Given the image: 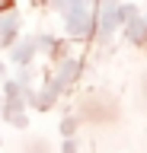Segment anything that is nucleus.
I'll return each instance as SVG.
<instances>
[{
	"label": "nucleus",
	"instance_id": "f257e3e1",
	"mask_svg": "<svg viewBox=\"0 0 147 153\" xmlns=\"http://www.w3.org/2000/svg\"><path fill=\"white\" fill-rule=\"evenodd\" d=\"M0 7H10V0H0Z\"/></svg>",
	"mask_w": 147,
	"mask_h": 153
}]
</instances>
